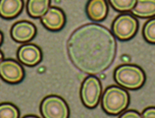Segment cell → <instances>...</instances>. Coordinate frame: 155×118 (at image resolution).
Segmentation results:
<instances>
[{
  "instance_id": "1",
  "label": "cell",
  "mask_w": 155,
  "mask_h": 118,
  "mask_svg": "<svg viewBox=\"0 0 155 118\" xmlns=\"http://www.w3.org/2000/svg\"><path fill=\"white\" fill-rule=\"evenodd\" d=\"M67 48L75 67L85 74L97 75L113 63L117 53V42L108 28L88 23L71 35Z\"/></svg>"
},
{
  "instance_id": "2",
  "label": "cell",
  "mask_w": 155,
  "mask_h": 118,
  "mask_svg": "<svg viewBox=\"0 0 155 118\" xmlns=\"http://www.w3.org/2000/svg\"><path fill=\"white\" fill-rule=\"evenodd\" d=\"M130 104V95L126 89L115 86L106 88L101 97V106L109 115H118L124 112Z\"/></svg>"
},
{
  "instance_id": "3",
  "label": "cell",
  "mask_w": 155,
  "mask_h": 118,
  "mask_svg": "<svg viewBox=\"0 0 155 118\" xmlns=\"http://www.w3.org/2000/svg\"><path fill=\"white\" fill-rule=\"evenodd\" d=\"M114 81L126 89H138L145 83L146 77L142 69L134 64H123L114 70Z\"/></svg>"
},
{
  "instance_id": "4",
  "label": "cell",
  "mask_w": 155,
  "mask_h": 118,
  "mask_svg": "<svg viewBox=\"0 0 155 118\" xmlns=\"http://www.w3.org/2000/svg\"><path fill=\"white\" fill-rule=\"evenodd\" d=\"M101 95H102V85L98 77L89 75L83 81L81 87V103L87 108H94L98 105Z\"/></svg>"
},
{
  "instance_id": "5",
  "label": "cell",
  "mask_w": 155,
  "mask_h": 118,
  "mask_svg": "<svg viewBox=\"0 0 155 118\" xmlns=\"http://www.w3.org/2000/svg\"><path fill=\"white\" fill-rule=\"evenodd\" d=\"M40 113L43 118H69L70 108L63 97L50 95L42 99Z\"/></svg>"
},
{
  "instance_id": "6",
  "label": "cell",
  "mask_w": 155,
  "mask_h": 118,
  "mask_svg": "<svg viewBox=\"0 0 155 118\" xmlns=\"http://www.w3.org/2000/svg\"><path fill=\"white\" fill-rule=\"evenodd\" d=\"M138 21L132 14H121L112 23V34L120 40H129L136 35Z\"/></svg>"
},
{
  "instance_id": "7",
  "label": "cell",
  "mask_w": 155,
  "mask_h": 118,
  "mask_svg": "<svg viewBox=\"0 0 155 118\" xmlns=\"http://www.w3.org/2000/svg\"><path fill=\"white\" fill-rule=\"evenodd\" d=\"M0 77L9 84H18L25 77V71L18 61L12 58L3 59L0 62Z\"/></svg>"
},
{
  "instance_id": "8",
  "label": "cell",
  "mask_w": 155,
  "mask_h": 118,
  "mask_svg": "<svg viewBox=\"0 0 155 118\" xmlns=\"http://www.w3.org/2000/svg\"><path fill=\"white\" fill-rule=\"evenodd\" d=\"M17 58L26 66H35L42 58L41 49L34 43H25L19 47L17 51Z\"/></svg>"
},
{
  "instance_id": "9",
  "label": "cell",
  "mask_w": 155,
  "mask_h": 118,
  "mask_svg": "<svg viewBox=\"0 0 155 118\" xmlns=\"http://www.w3.org/2000/svg\"><path fill=\"white\" fill-rule=\"evenodd\" d=\"M11 36L15 42L20 43L28 42L36 35V28L28 21H19L11 28Z\"/></svg>"
},
{
  "instance_id": "10",
  "label": "cell",
  "mask_w": 155,
  "mask_h": 118,
  "mask_svg": "<svg viewBox=\"0 0 155 118\" xmlns=\"http://www.w3.org/2000/svg\"><path fill=\"white\" fill-rule=\"evenodd\" d=\"M40 21L46 29L50 31H59L63 29L66 23V17L60 8L49 7V9L42 16Z\"/></svg>"
},
{
  "instance_id": "11",
  "label": "cell",
  "mask_w": 155,
  "mask_h": 118,
  "mask_svg": "<svg viewBox=\"0 0 155 118\" xmlns=\"http://www.w3.org/2000/svg\"><path fill=\"white\" fill-rule=\"evenodd\" d=\"M85 13L93 22H101L108 15L107 0H88L85 6Z\"/></svg>"
},
{
  "instance_id": "12",
  "label": "cell",
  "mask_w": 155,
  "mask_h": 118,
  "mask_svg": "<svg viewBox=\"0 0 155 118\" xmlns=\"http://www.w3.org/2000/svg\"><path fill=\"white\" fill-rule=\"evenodd\" d=\"M24 0H0V16L4 19H13L21 13Z\"/></svg>"
},
{
  "instance_id": "13",
  "label": "cell",
  "mask_w": 155,
  "mask_h": 118,
  "mask_svg": "<svg viewBox=\"0 0 155 118\" xmlns=\"http://www.w3.org/2000/svg\"><path fill=\"white\" fill-rule=\"evenodd\" d=\"M130 12L137 18H153L155 17V0H137L136 5Z\"/></svg>"
},
{
  "instance_id": "14",
  "label": "cell",
  "mask_w": 155,
  "mask_h": 118,
  "mask_svg": "<svg viewBox=\"0 0 155 118\" xmlns=\"http://www.w3.org/2000/svg\"><path fill=\"white\" fill-rule=\"evenodd\" d=\"M50 6V0H28L27 11L32 18H41Z\"/></svg>"
},
{
  "instance_id": "15",
  "label": "cell",
  "mask_w": 155,
  "mask_h": 118,
  "mask_svg": "<svg viewBox=\"0 0 155 118\" xmlns=\"http://www.w3.org/2000/svg\"><path fill=\"white\" fill-rule=\"evenodd\" d=\"M20 111L15 104L10 103H0V118H19Z\"/></svg>"
},
{
  "instance_id": "16",
  "label": "cell",
  "mask_w": 155,
  "mask_h": 118,
  "mask_svg": "<svg viewBox=\"0 0 155 118\" xmlns=\"http://www.w3.org/2000/svg\"><path fill=\"white\" fill-rule=\"evenodd\" d=\"M142 35L148 43L155 44V17L150 18L142 28Z\"/></svg>"
},
{
  "instance_id": "17",
  "label": "cell",
  "mask_w": 155,
  "mask_h": 118,
  "mask_svg": "<svg viewBox=\"0 0 155 118\" xmlns=\"http://www.w3.org/2000/svg\"><path fill=\"white\" fill-rule=\"evenodd\" d=\"M110 5L118 12L132 11L137 3V0H108Z\"/></svg>"
},
{
  "instance_id": "18",
  "label": "cell",
  "mask_w": 155,
  "mask_h": 118,
  "mask_svg": "<svg viewBox=\"0 0 155 118\" xmlns=\"http://www.w3.org/2000/svg\"><path fill=\"white\" fill-rule=\"evenodd\" d=\"M119 118H142V117L138 111L134 110V109H130V110L122 112V114L119 116Z\"/></svg>"
},
{
  "instance_id": "19",
  "label": "cell",
  "mask_w": 155,
  "mask_h": 118,
  "mask_svg": "<svg viewBox=\"0 0 155 118\" xmlns=\"http://www.w3.org/2000/svg\"><path fill=\"white\" fill-rule=\"evenodd\" d=\"M142 118H155V106L146 107L141 113Z\"/></svg>"
},
{
  "instance_id": "20",
  "label": "cell",
  "mask_w": 155,
  "mask_h": 118,
  "mask_svg": "<svg viewBox=\"0 0 155 118\" xmlns=\"http://www.w3.org/2000/svg\"><path fill=\"white\" fill-rule=\"evenodd\" d=\"M23 118H39V117H38V116H36V115L28 114V115H26V116H24Z\"/></svg>"
},
{
  "instance_id": "21",
  "label": "cell",
  "mask_w": 155,
  "mask_h": 118,
  "mask_svg": "<svg viewBox=\"0 0 155 118\" xmlns=\"http://www.w3.org/2000/svg\"><path fill=\"white\" fill-rule=\"evenodd\" d=\"M3 42V34L1 32H0V46H1V43Z\"/></svg>"
},
{
  "instance_id": "22",
  "label": "cell",
  "mask_w": 155,
  "mask_h": 118,
  "mask_svg": "<svg viewBox=\"0 0 155 118\" xmlns=\"http://www.w3.org/2000/svg\"><path fill=\"white\" fill-rule=\"evenodd\" d=\"M3 60V53H2V51L0 50V62Z\"/></svg>"
}]
</instances>
